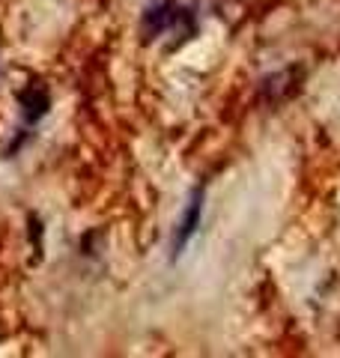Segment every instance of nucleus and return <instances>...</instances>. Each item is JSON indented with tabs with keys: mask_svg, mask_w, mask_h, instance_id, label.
Returning <instances> with one entry per match:
<instances>
[{
	"mask_svg": "<svg viewBox=\"0 0 340 358\" xmlns=\"http://www.w3.org/2000/svg\"><path fill=\"white\" fill-rule=\"evenodd\" d=\"M200 209H203V188H197L194 194H191L188 200V206L183 212V218H179V227L173 233V257L183 254V248L188 245V239L194 236V230H197V224H200Z\"/></svg>",
	"mask_w": 340,
	"mask_h": 358,
	"instance_id": "f257e3e1",
	"label": "nucleus"
},
{
	"mask_svg": "<svg viewBox=\"0 0 340 358\" xmlns=\"http://www.w3.org/2000/svg\"><path fill=\"white\" fill-rule=\"evenodd\" d=\"M21 105H24V117L33 122V120H39L45 110H48V93L39 90V84H33L27 93H21Z\"/></svg>",
	"mask_w": 340,
	"mask_h": 358,
	"instance_id": "f03ea898",
	"label": "nucleus"
},
{
	"mask_svg": "<svg viewBox=\"0 0 340 358\" xmlns=\"http://www.w3.org/2000/svg\"><path fill=\"white\" fill-rule=\"evenodd\" d=\"M170 21H173L170 3H162L158 9H150V13H146V30H150V33H162Z\"/></svg>",
	"mask_w": 340,
	"mask_h": 358,
	"instance_id": "7ed1b4c3",
	"label": "nucleus"
}]
</instances>
